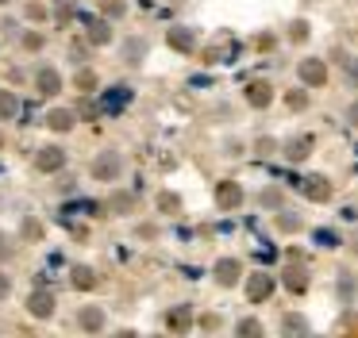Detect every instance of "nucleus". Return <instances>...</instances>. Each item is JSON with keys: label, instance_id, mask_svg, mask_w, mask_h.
I'll return each mask as SVG.
<instances>
[{"label": "nucleus", "instance_id": "f257e3e1", "mask_svg": "<svg viewBox=\"0 0 358 338\" xmlns=\"http://www.w3.org/2000/svg\"><path fill=\"white\" fill-rule=\"evenodd\" d=\"M89 173H93V181H116L120 173H124V158H120L116 150H101L93 158V166H89Z\"/></svg>", "mask_w": 358, "mask_h": 338}, {"label": "nucleus", "instance_id": "4be33fe9", "mask_svg": "<svg viewBox=\"0 0 358 338\" xmlns=\"http://www.w3.org/2000/svg\"><path fill=\"white\" fill-rule=\"evenodd\" d=\"M285 104L301 112V108H308V96H304V92H289V96H285Z\"/></svg>", "mask_w": 358, "mask_h": 338}, {"label": "nucleus", "instance_id": "cd10ccee", "mask_svg": "<svg viewBox=\"0 0 358 338\" xmlns=\"http://www.w3.org/2000/svg\"><path fill=\"white\" fill-rule=\"evenodd\" d=\"M27 20H47V8H43V4H31V8H27Z\"/></svg>", "mask_w": 358, "mask_h": 338}, {"label": "nucleus", "instance_id": "2f4dec72", "mask_svg": "<svg viewBox=\"0 0 358 338\" xmlns=\"http://www.w3.org/2000/svg\"><path fill=\"white\" fill-rule=\"evenodd\" d=\"M347 119H350V123H355V127H358V100H355V104L347 108Z\"/></svg>", "mask_w": 358, "mask_h": 338}, {"label": "nucleus", "instance_id": "f3484780", "mask_svg": "<svg viewBox=\"0 0 358 338\" xmlns=\"http://www.w3.org/2000/svg\"><path fill=\"white\" fill-rule=\"evenodd\" d=\"M273 100V89L266 81H255V84H247V104L250 108H266Z\"/></svg>", "mask_w": 358, "mask_h": 338}, {"label": "nucleus", "instance_id": "20e7f679", "mask_svg": "<svg viewBox=\"0 0 358 338\" xmlns=\"http://www.w3.org/2000/svg\"><path fill=\"white\" fill-rule=\"evenodd\" d=\"M62 69H55V66H47V61H43L39 69H35V92H39L43 100H50V96H58V92H62Z\"/></svg>", "mask_w": 358, "mask_h": 338}, {"label": "nucleus", "instance_id": "bb28decb", "mask_svg": "<svg viewBox=\"0 0 358 338\" xmlns=\"http://www.w3.org/2000/svg\"><path fill=\"white\" fill-rule=\"evenodd\" d=\"M24 46H27V50H43V35H31V31H27V35H24Z\"/></svg>", "mask_w": 358, "mask_h": 338}, {"label": "nucleus", "instance_id": "a878e982", "mask_svg": "<svg viewBox=\"0 0 358 338\" xmlns=\"http://www.w3.org/2000/svg\"><path fill=\"white\" fill-rule=\"evenodd\" d=\"M293 38H296V43H304V38H308V23H304V20L293 23Z\"/></svg>", "mask_w": 358, "mask_h": 338}, {"label": "nucleus", "instance_id": "412c9836", "mask_svg": "<svg viewBox=\"0 0 358 338\" xmlns=\"http://www.w3.org/2000/svg\"><path fill=\"white\" fill-rule=\"evenodd\" d=\"M258 330H262V323H258V319H243L239 327H235V335H258Z\"/></svg>", "mask_w": 358, "mask_h": 338}, {"label": "nucleus", "instance_id": "1a4fd4ad", "mask_svg": "<svg viewBox=\"0 0 358 338\" xmlns=\"http://www.w3.org/2000/svg\"><path fill=\"white\" fill-rule=\"evenodd\" d=\"M212 273H216V281L224 284V288H231V284H239V281H243V265H239L235 258H220Z\"/></svg>", "mask_w": 358, "mask_h": 338}, {"label": "nucleus", "instance_id": "c85d7f7f", "mask_svg": "<svg viewBox=\"0 0 358 338\" xmlns=\"http://www.w3.org/2000/svg\"><path fill=\"white\" fill-rule=\"evenodd\" d=\"M347 81L358 84V58H347Z\"/></svg>", "mask_w": 358, "mask_h": 338}, {"label": "nucleus", "instance_id": "c756f323", "mask_svg": "<svg viewBox=\"0 0 358 338\" xmlns=\"http://www.w3.org/2000/svg\"><path fill=\"white\" fill-rule=\"evenodd\" d=\"M281 227H285V230H296V227H301V219H296V215H281Z\"/></svg>", "mask_w": 358, "mask_h": 338}, {"label": "nucleus", "instance_id": "b1692460", "mask_svg": "<svg viewBox=\"0 0 358 338\" xmlns=\"http://www.w3.org/2000/svg\"><path fill=\"white\" fill-rule=\"evenodd\" d=\"M8 296H12V277L0 269V300H8Z\"/></svg>", "mask_w": 358, "mask_h": 338}, {"label": "nucleus", "instance_id": "f03ea898", "mask_svg": "<svg viewBox=\"0 0 358 338\" xmlns=\"http://www.w3.org/2000/svg\"><path fill=\"white\" fill-rule=\"evenodd\" d=\"M58 307V296L47 288V284H39V288L27 292V311H31V319H50Z\"/></svg>", "mask_w": 358, "mask_h": 338}, {"label": "nucleus", "instance_id": "39448f33", "mask_svg": "<svg viewBox=\"0 0 358 338\" xmlns=\"http://www.w3.org/2000/svg\"><path fill=\"white\" fill-rule=\"evenodd\" d=\"M66 150L58 142H50V146H39V150H35V169H39V173H62L66 169Z\"/></svg>", "mask_w": 358, "mask_h": 338}, {"label": "nucleus", "instance_id": "6ab92c4d", "mask_svg": "<svg viewBox=\"0 0 358 338\" xmlns=\"http://www.w3.org/2000/svg\"><path fill=\"white\" fill-rule=\"evenodd\" d=\"M308 150H312V135H296V138H289V142H285V158L289 161L308 158Z\"/></svg>", "mask_w": 358, "mask_h": 338}, {"label": "nucleus", "instance_id": "f704fd0d", "mask_svg": "<svg viewBox=\"0 0 358 338\" xmlns=\"http://www.w3.org/2000/svg\"><path fill=\"white\" fill-rule=\"evenodd\" d=\"M4 4H12V0H0V8H4Z\"/></svg>", "mask_w": 358, "mask_h": 338}, {"label": "nucleus", "instance_id": "aec40b11", "mask_svg": "<svg viewBox=\"0 0 358 338\" xmlns=\"http://www.w3.org/2000/svg\"><path fill=\"white\" fill-rule=\"evenodd\" d=\"M143 54H147V43H143V38H127V43H124V58L131 61V66H139Z\"/></svg>", "mask_w": 358, "mask_h": 338}, {"label": "nucleus", "instance_id": "2eb2a0df", "mask_svg": "<svg viewBox=\"0 0 358 338\" xmlns=\"http://www.w3.org/2000/svg\"><path fill=\"white\" fill-rule=\"evenodd\" d=\"M85 35H89V43H93V46H108L112 43V23L108 20H101V15H96V20H89L85 23Z\"/></svg>", "mask_w": 358, "mask_h": 338}, {"label": "nucleus", "instance_id": "72a5a7b5", "mask_svg": "<svg viewBox=\"0 0 358 338\" xmlns=\"http://www.w3.org/2000/svg\"><path fill=\"white\" fill-rule=\"evenodd\" d=\"M0 250H4V235H0Z\"/></svg>", "mask_w": 358, "mask_h": 338}, {"label": "nucleus", "instance_id": "0eeeda50", "mask_svg": "<svg viewBox=\"0 0 358 338\" xmlns=\"http://www.w3.org/2000/svg\"><path fill=\"white\" fill-rule=\"evenodd\" d=\"M296 73H301V81L308 84V89H320V84L327 81V61L324 58H304L301 66H296Z\"/></svg>", "mask_w": 358, "mask_h": 338}, {"label": "nucleus", "instance_id": "9d476101", "mask_svg": "<svg viewBox=\"0 0 358 338\" xmlns=\"http://www.w3.org/2000/svg\"><path fill=\"white\" fill-rule=\"evenodd\" d=\"M104 323H108V315H104V307H96V304H89V307H81V311H78V327L89 330V335L104 330Z\"/></svg>", "mask_w": 358, "mask_h": 338}, {"label": "nucleus", "instance_id": "473e14b6", "mask_svg": "<svg viewBox=\"0 0 358 338\" xmlns=\"http://www.w3.org/2000/svg\"><path fill=\"white\" fill-rule=\"evenodd\" d=\"M0 150H4V135H0Z\"/></svg>", "mask_w": 358, "mask_h": 338}, {"label": "nucleus", "instance_id": "423d86ee", "mask_svg": "<svg viewBox=\"0 0 358 338\" xmlns=\"http://www.w3.org/2000/svg\"><path fill=\"white\" fill-rule=\"evenodd\" d=\"M273 288H278V281H273L270 273H255V277H247V300H250V304H262V300H270V296H273Z\"/></svg>", "mask_w": 358, "mask_h": 338}, {"label": "nucleus", "instance_id": "7c9ffc66", "mask_svg": "<svg viewBox=\"0 0 358 338\" xmlns=\"http://www.w3.org/2000/svg\"><path fill=\"white\" fill-rule=\"evenodd\" d=\"M285 330H304V319H293V315H289V319H285Z\"/></svg>", "mask_w": 358, "mask_h": 338}, {"label": "nucleus", "instance_id": "5701e85b", "mask_svg": "<svg viewBox=\"0 0 358 338\" xmlns=\"http://www.w3.org/2000/svg\"><path fill=\"white\" fill-rule=\"evenodd\" d=\"M355 292H358V284H350V277L343 273V281H339V296H343V300H350Z\"/></svg>", "mask_w": 358, "mask_h": 338}, {"label": "nucleus", "instance_id": "9b49d317", "mask_svg": "<svg viewBox=\"0 0 358 338\" xmlns=\"http://www.w3.org/2000/svg\"><path fill=\"white\" fill-rule=\"evenodd\" d=\"M166 43L178 54H189V50H196V31L193 27H170L166 31Z\"/></svg>", "mask_w": 358, "mask_h": 338}, {"label": "nucleus", "instance_id": "f8f14e48", "mask_svg": "<svg viewBox=\"0 0 358 338\" xmlns=\"http://www.w3.org/2000/svg\"><path fill=\"white\" fill-rule=\"evenodd\" d=\"M216 204L224 207V212L239 207V204H243V189H239L235 181H220V184H216Z\"/></svg>", "mask_w": 358, "mask_h": 338}, {"label": "nucleus", "instance_id": "7ed1b4c3", "mask_svg": "<svg viewBox=\"0 0 358 338\" xmlns=\"http://www.w3.org/2000/svg\"><path fill=\"white\" fill-rule=\"evenodd\" d=\"M131 100H135V89H131V84H112V89L101 92V112H104V115H120L127 104H131Z\"/></svg>", "mask_w": 358, "mask_h": 338}, {"label": "nucleus", "instance_id": "dca6fc26", "mask_svg": "<svg viewBox=\"0 0 358 338\" xmlns=\"http://www.w3.org/2000/svg\"><path fill=\"white\" fill-rule=\"evenodd\" d=\"M20 112H24V108H20V96H16V92L0 89V123H12Z\"/></svg>", "mask_w": 358, "mask_h": 338}, {"label": "nucleus", "instance_id": "c9c22d12", "mask_svg": "<svg viewBox=\"0 0 358 338\" xmlns=\"http://www.w3.org/2000/svg\"><path fill=\"white\" fill-rule=\"evenodd\" d=\"M143 4H150V0H143Z\"/></svg>", "mask_w": 358, "mask_h": 338}, {"label": "nucleus", "instance_id": "a211bd4d", "mask_svg": "<svg viewBox=\"0 0 358 338\" xmlns=\"http://www.w3.org/2000/svg\"><path fill=\"white\" fill-rule=\"evenodd\" d=\"M70 284H73L78 292H89V288H96V273H93L89 265H73V269H70Z\"/></svg>", "mask_w": 358, "mask_h": 338}, {"label": "nucleus", "instance_id": "393cba45", "mask_svg": "<svg viewBox=\"0 0 358 338\" xmlns=\"http://www.w3.org/2000/svg\"><path fill=\"white\" fill-rule=\"evenodd\" d=\"M316 242H320V246H327V250H331V246L339 242V238H335L331 230H316Z\"/></svg>", "mask_w": 358, "mask_h": 338}, {"label": "nucleus", "instance_id": "6e6552de", "mask_svg": "<svg viewBox=\"0 0 358 338\" xmlns=\"http://www.w3.org/2000/svg\"><path fill=\"white\" fill-rule=\"evenodd\" d=\"M43 123H47L50 131H58V135H66V131L78 127V112H73V108H50Z\"/></svg>", "mask_w": 358, "mask_h": 338}, {"label": "nucleus", "instance_id": "ddd939ff", "mask_svg": "<svg viewBox=\"0 0 358 338\" xmlns=\"http://www.w3.org/2000/svg\"><path fill=\"white\" fill-rule=\"evenodd\" d=\"M301 192L308 200H316V204H324V200H331V181H327V177H308V181L301 184Z\"/></svg>", "mask_w": 358, "mask_h": 338}, {"label": "nucleus", "instance_id": "4468645a", "mask_svg": "<svg viewBox=\"0 0 358 338\" xmlns=\"http://www.w3.org/2000/svg\"><path fill=\"white\" fill-rule=\"evenodd\" d=\"M166 327L178 330V335H181V330H189V327H193V307H189V304L170 307V311H166Z\"/></svg>", "mask_w": 358, "mask_h": 338}]
</instances>
